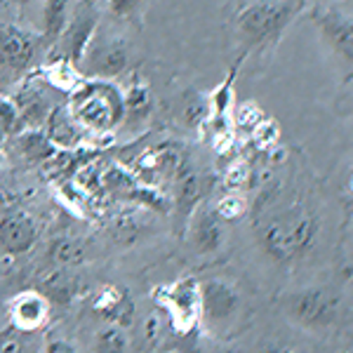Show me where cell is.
<instances>
[{"label":"cell","mask_w":353,"mask_h":353,"mask_svg":"<svg viewBox=\"0 0 353 353\" xmlns=\"http://www.w3.org/2000/svg\"><path fill=\"white\" fill-rule=\"evenodd\" d=\"M36 241V226L21 212L5 214L0 219V245L8 252H24Z\"/></svg>","instance_id":"30bf717a"},{"label":"cell","mask_w":353,"mask_h":353,"mask_svg":"<svg viewBox=\"0 0 353 353\" xmlns=\"http://www.w3.org/2000/svg\"><path fill=\"white\" fill-rule=\"evenodd\" d=\"M50 254H52V259L57 264H76L78 259H81V248H78L76 243L71 241H57L52 245V250H50Z\"/></svg>","instance_id":"d4e9b609"},{"label":"cell","mask_w":353,"mask_h":353,"mask_svg":"<svg viewBox=\"0 0 353 353\" xmlns=\"http://www.w3.org/2000/svg\"><path fill=\"white\" fill-rule=\"evenodd\" d=\"M45 353H76V351H73L68 344H64V341H54V344L48 346V351Z\"/></svg>","instance_id":"4dcf8cb0"},{"label":"cell","mask_w":353,"mask_h":353,"mask_svg":"<svg viewBox=\"0 0 353 353\" xmlns=\"http://www.w3.org/2000/svg\"><path fill=\"white\" fill-rule=\"evenodd\" d=\"M217 212L224 219H236V217H241V214L245 212V203L238 196H226V198H221V201H219Z\"/></svg>","instance_id":"f1b7e54d"},{"label":"cell","mask_w":353,"mask_h":353,"mask_svg":"<svg viewBox=\"0 0 353 353\" xmlns=\"http://www.w3.org/2000/svg\"><path fill=\"white\" fill-rule=\"evenodd\" d=\"M201 196V176L189 161H179L174 168V198L181 208H191Z\"/></svg>","instance_id":"ac0fdd59"},{"label":"cell","mask_w":353,"mask_h":353,"mask_svg":"<svg viewBox=\"0 0 353 353\" xmlns=\"http://www.w3.org/2000/svg\"><path fill=\"white\" fill-rule=\"evenodd\" d=\"M130 64V50L118 36H104L97 31L83 61L78 64L83 78H116Z\"/></svg>","instance_id":"277c9868"},{"label":"cell","mask_w":353,"mask_h":353,"mask_svg":"<svg viewBox=\"0 0 353 353\" xmlns=\"http://www.w3.org/2000/svg\"><path fill=\"white\" fill-rule=\"evenodd\" d=\"M163 297H165V304H170L176 325H179L181 330L191 327L193 323H196L198 306H201V297H198L196 283L193 281L179 283V285H174L172 290H165Z\"/></svg>","instance_id":"9c48e42d"},{"label":"cell","mask_w":353,"mask_h":353,"mask_svg":"<svg viewBox=\"0 0 353 353\" xmlns=\"http://www.w3.org/2000/svg\"><path fill=\"white\" fill-rule=\"evenodd\" d=\"M125 351V339L118 330H106L97 341V353H123Z\"/></svg>","instance_id":"4316f807"},{"label":"cell","mask_w":353,"mask_h":353,"mask_svg":"<svg viewBox=\"0 0 353 353\" xmlns=\"http://www.w3.org/2000/svg\"><path fill=\"white\" fill-rule=\"evenodd\" d=\"M71 8H68V0H45L43 5V52H52L54 45L59 43L61 31H64Z\"/></svg>","instance_id":"7c38bea8"},{"label":"cell","mask_w":353,"mask_h":353,"mask_svg":"<svg viewBox=\"0 0 353 353\" xmlns=\"http://www.w3.org/2000/svg\"><path fill=\"white\" fill-rule=\"evenodd\" d=\"M12 313H14V321L19 323L21 327L31 330V327L41 325V323L45 321L48 304H45V299L41 297V294L26 292V294H21V297H17Z\"/></svg>","instance_id":"d6986e66"},{"label":"cell","mask_w":353,"mask_h":353,"mask_svg":"<svg viewBox=\"0 0 353 353\" xmlns=\"http://www.w3.org/2000/svg\"><path fill=\"white\" fill-rule=\"evenodd\" d=\"M45 134L59 151H76L83 144L88 130L71 116L68 106H54L45 121Z\"/></svg>","instance_id":"ba28073f"},{"label":"cell","mask_w":353,"mask_h":353,"mask_svg":"<svg viewBox=\"0 0 353 353\" xmlns=\"http://www.w3.org/2000/svg\"><path fill=\"white\" fill-rule=\"evenodd\" d=\"M68 111L92 134H111L123 125V92L106 78H90L71 92Z\"/></svg>","instance_id":"6da1fadb"},{"label":"cell","mask_w":353,"mask_h":353,"mask_svg":"<svg viewBox=\"0 0 353 353\" xmlns=\"http://www.w3.org/2000/svg\"><path fill=\"white\" fill-rule=\"evenodd\" d=\"M193 241H196L201 252H212V250H217L221 245L219 221L214 219L212 214L203 212L201 217L196 219V226H193Z\"/></svg>","instance_id":"ffe728a7"},{"label":"cell","mask_w":353,"mask_h":353,"mask_svg":"<svg viewBox=\"0 0 353 353\" xmlns=\"http://www.w3.org/2000/svg\"><path fill=\"white\" fill-rule=\"evenodd\" d=\"M304 0H254L238 12V33L248 50H269L301 12Z\"/></svg>","instance_id":"7a4b0ae2"},{"label":"cell","mask_w":353,"mask_h":353,"mask_svg":"<svg viewBox=\"0 0 353 353\" xmlns=\"http://www.w3.org/2000/svg\"><path fill=\"white\" fill-rule=\"evenodd\" d=\"M294 318L306 325H325L332 318V306L330 301L318 292H304L292 299Z\"/></svg>","instance_id":"2e32d148"},{"label":"cell","mask_w":353,"mask_h":353,"mask_svg":"<svg viewBox=\"0 0 353 353\" xmlns=\"http://www.w3.org/2000/svg\"><path fill=\"white\" fill-rule=\"evenodd\" d=\"M0 353H24V351H21V344L14 337H5L0 339Z\"/></svg>","instance_id":"f546056e"},{"label":"cell","mask_w":353,"mask_h":353,"mask_svg":"<svg viewBox=\"0 0 353 353\" xmlns=\"http://www.w3.org/2000/svg\"><path fill=\"white\" fill-rule=\"evenodd\" d=\"M238 66H241V61L226 73V78L214 88L212 97L208 99V121L212 125V144L219 153H226L233 144V128H236L233 125V83H236Z\"/></svg>","instance_id":"8992f818"},{"label":"cell","mask_w":353,"mask_h":353,"mask_svg":"<svg viewBox=\"0 0 353 353\" xmlns=\"http://www.w3.org/2000/svg\"><path fill=\"white\" fill-rule=\"evenodd\" d=\"M97 31H99V17H97L92 3L85 0L76 12L68 14V21L64 31H61L59 43L54 45V50L59 48V57H64V59L73 61L78 66L83 61L85 52H88Z\"/></svg>","instance_id":"5b68a950"},{"label":"cell","mask_w":353,"mask_h":353,"mask_svg":"<svg viewBox=\"0 0 353 353\" xmlns=\"http://www.w3.org/2000/svg\"><path fill=\"white\" fill-rule=\"evenodd\" d=\"M210 116V106H208V99L203 97H193L189 104L184 106V121L189 128H198L201 123L208 121Z\"/></svg>","instance_id":"cb8c5ba5"},{"label":"cell","mask_w":353,"mask_h":353,"mask_svg":"<svg viewBox=\"0 0 353 353\" xmlns=\"http://www.w3.org/2000/svg\"><path fill=\"white\" fill-rule=\"evenodd\" d=\"M14 144L21 156L31 163H48L50 158L59 151L41 128H24L19 134H17Z\"/></svg>","instance_id":"9a60e30c"},{"label":"cell","mask_w":353,"mask_h":353,"mask_svg":"<svg viewBox=\"0 0 353 353\" xmlns=\"http://www.w3.org/2000/svg\"><path fill=\"white\" fill-rule=\"evenodd\" d=\"M313 21L321 28V36L325 38L341 57L351 59V48H353L351 17L344 14L337 8H325V10H316V12H313Z\"/></svg>","instance_id":"52a82bcc"},{"label":"cell","mask_w":353,"mask_h":353,"mask_svg":"<svg viewBox=\"0 0 353 353\" xmlns=\"http://www.w3.org/2000/svg\"><path fill=\"white\" fill-rule=\"evenodd\" d=\"M3 139H5V134H3V130H0V144H3Z\"/></svg>","instance_id":"1f68e13d"},{"label":"cell","mask_w":353,"mask_h":353,"mask_svg":"<svg viewBox=\"0 0 353 353\" xmlns=\"http://www.w3.org/2000/svg\"><path fill=\"white\" fill-rule=\"evenodd\" d=\"M88 3H92V0H88Z\"/></svg>","instance_id":"d6a6232c"},{"label":"cell","mask_w":353,"mask_h":353,"mask_svg":"<svg viewBox=\"0 0 353 353\" xmlns=\"http://www.w3.org/2000/svg\"><path fill=\"white\" fill-rule=\"evenodd\" d=\"M123 106H125V125H141V121L151 116L153 109V99H151V90L144 83H132L130 90L123 94Z\"/></svg>","instance_id":"e0dca14e"},{"label":"cell","mask_w":353,"mask_h":353,"mask_svg":"<svg viewBox=\"0 0 353 353\" xmlns=\"http://www.w3.org/2000/svg\"><path fill=\"white\" fill-rule=\"evenodd\" d=\"M149 0H109V12L116 19H130L139 12Z\"/></svg>","instance_id":"484cf974"},{"label":"cell","mask_w":353,"mask_h":353,"mask_svg":"<svg viewBox=\"0 0 353 353\" xmlns=\"http://www.w3.org/2000/svg\"><path fill=\"white\" fill-rule=\"evenodd\" d=\"M41 78L48 85H52L54 90L68 92V94L83 83V76H81V71H78V66L73 64V61L64 59V57H54V59H50L48 64H43Z\"/></svg>","instance_id":"5bb4252c"},{"label":"cell","mask_w":353,"mask_h":353,"mask_svg":"<svg viewBox=\"0 0 353 353\" xmlns=\"http://www.w3.org/2000/svg\"><path fill=\"white\" fill-rule=\"evenodd\" d=\"M201 301L205 304V311L212 321H226V318L233 316L238 306V297L236 292L221 281H210L208 285L203 288V297Z\"/></svg>","instance_id":"4fadbf2b"},{"label":"cell","mask_w":353,"mask_h":353,"mask_svg":"<svg viewBox=\"0 0 353 353\" xmlns=\"http://www.w3.org/2000/svg\"><path fill=\"white\" fill-rule=\"evenodd\" d=\"M41 50V36L14 21H0V83H19Z\"/></svg>","instance_id":"3957f363"},{"label":"cell","mask_w":353,"mask_h":353,"mask_svg":"<svg viewBox=\"0 0 353 353\" xmlns=\"http://www.w3.org/2000/svg\"><path fill=\"white\" fill-rule=\"evenodd\" d=\"M281 139V128L273 118H261V121L252 128V141L261 151H269Z\"/></svg>","instance_id":"7402d4cb"},{"label":"cell","mask_w":353,"mask_h":353,"mask_svg":"<svg viewBox=\"0 0 353 353\" xmlns=\"http://www.w3.org/2000/svg\"><path fill=\"white\" fill-rule=\"evenodd\" d=\"M248 179H250V168L243 161L233 163L229 168V172H226V176H224L226 186H231V189H241V186L248 184Z\"/></svg>","instance_id":"83f0119b"},{"label":"cell","mask_w":353,"mask_h":353,"mask_svg":"<svg viewBox=\"0 0 353 353\" xmlns=\"http://www.w3.org/2000/svg\"><path fill=\"white\" fill-rule=\"evenodd\" d=\"M0 130H3L5 137L10 134H19L24 130V123H21V113L17 109L14 99L0 94Z\"/></svg>","instance_id":"44dd1931"},{"label":"cell","mask_w":353,"mask_h":353,"mask_svg":"<svg viewBox=\"0 0 353 353\" xmlns=\"http://www.w3.org/2000/svg\"><path fill=\"white\" fill-rule=\"evenodd\" d=\"M261 118H264V111L254 101H243L241 106L233 109V125L236 128H254Z\"/></svg>","instance_id":"603a6c76"},{"label":"cell","mask_w":353,"mask_h":353,"mask_svg":"<svg viewBox=\"0 0 353 353\" xmlns=\"http://www.w3.org/2000/svg\"><path fill=\"white\" fill-rule=\"evenodd\" d=\"M12 99H14L17 109H19V113H21V123H24V128H43L45 121H48V116H50V111L54 109V106L50 104L48 97H43L41 90L33 88V85H24V88H21Z\"/></svg>","instance_id":"8fae6325"}]
</instances>
